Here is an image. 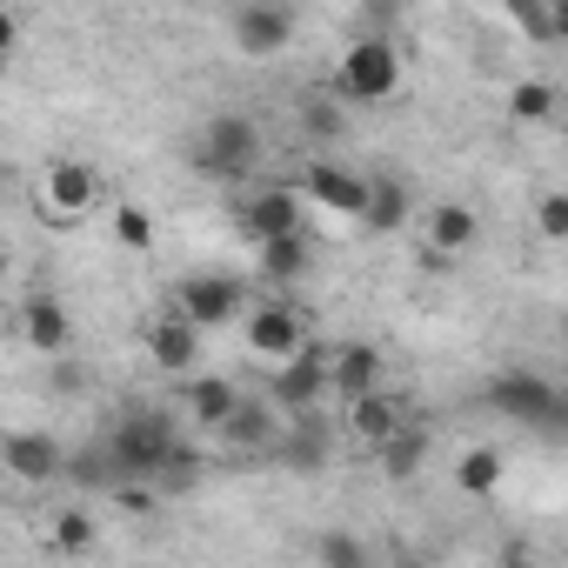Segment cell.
Listing matches in <instances>:
<instances>
[{"label":"cell","instance_id":"24","mask_svg":"<svg viewBox=\"0 0 568 568\" xmlns=\"http://www.w3.org/2000/svg\"><path fill=\"white\" fill-rule=\"evenodd\" d=\"M201 475H207V455H201L194 442H181V435H174V448L161 455V468H154L148 481H154L161 495H194V488H201Z\"/></svg>","mask_w":568,"mask_h":568},{"label":"cell","instance_id":"27","mask_svg":"<svg viewBox=\"0 0 568 568\" xmlns=\"http://www.w3.org/2000/svg\"><path fill=\"white\" fill-rule=\"evenodd\" d=\"M61 481H74L81 495H108L121 475H114V462H108V448L94 442V448H74L68 462H61Z\"/></svg>","mask_w":568,"mask_h":568},{"label":"cell","instance_id":"21","mask_svg":"<svg viewBox=\"0 0 568 568\" xmlns=\"http://www.w3.org/2000/svg\"><path fill=\"white\" fill-rule=\"evenodd\" d=\"M428 448H435V435H428L415 415H408L395 435H382V442H375V455H382V475H388V481H408V475H422Z\"/></svg>","mask_w":568,"mask_h":568},{"label":"cell","instance_id":"22","mask_svg":"<svg viewBox=\"0 0 568 568\" xmlns=\"http://www.w3.org/2000/svg\"><path fill=\"white\" fill-rule=\"evenodd\" d=\"M481 241V214L468 207V201H442V207H428V247H442V254H468Z\"/></svg>","mask_w":568,"mask_h":568},{"label":"cell","instance_id":"4","mask_svg":"<svg viewBox=\"0 0 568 568\" xmlns=\"http://www.w3.org/2000/svg\"><path fill=\"white\" fill-rule=\"evenodd\" d=\"M194 161L201 174L214 181H247L261 168V121L254 114H214L201 134H194Z\"/></svg>","mask_w":568,"mask_h":568},{"label":"cell","instance_id":"19","mask_svg":"<svg viewBox=\"0 0 568 568\" xmlns=\"http://www.w3.org/2000/svg\"><path fill=\"white\" fill-rule=\"evenodd\" d=\"M408 214H415V187H408L402 174H382V181H368V201H362L355 221H362L368 234H402Z\"/></svg>","mask_w":568,"mask_h":568},{"label":"cell","instance_id":"20","mask_svg":"<svg viewBox=\"0 0 568 568\" xmlns=\"http://www.w3.org/2000/svg\"><path fill=\"white\" fill-rule=\"evenodd\" d=\"M21 335H28L34 355H61V348L74 342V322H68V308H61L54 295H28V302H21Z\"/></svg>","mask_w":568,"mask_h":568},{"label":"cell","instance_id":"30","mask_svg":"<svg viewBox=\"0 0 568 568\" xmlns=\"http://www.w3.org/2000/svg\"><path fill=\"white\" fill-rule=\"evenodd\" d=\"M48 388H54V395H88V388H94V368L61 348V355H48Z\"/></svg>","mask_w":568,"mask_h":568},{"label":"cell","instance_id":"11","mask_svg":"<svg viewBox=\"0 0 568 568\" xmlns=\"http://www.w3.org/2000/svg\"><path fill=\"white\" fill-rule=\"evenodd\" d=\"M408 415H415V402H408V395H395V388H382V382H375L368 395L342 402V428H348V435H355L362 448H375L382 435H395V428H402Z\"/></svg>","mask_w":568,"mask_h":568},{"label":"cell","instance_id":"23","mask_svg":"<svg viewBox=\"0 0 568 568\" xmlns=\"http://www.w3.org/2000/svg\"><path fill=\"white\" fill-rule=\"evenodd\" d=\"M187 388H181V408L194 415V428H221V415L241 402V388L227 382V375H181Z\"/></svg>","mask_w":568,"mask_h":568},{"label":"cell","instance_id":"18","mask_svg":"<svg viewBox=\"0 0 568 568\" xmlns=\"http://www.w3.org/2000/svg\"><path fill=\"white\" fill-rule=\"evenodd\" d=\"M254 261H261V281L295 288V281H308V267H315V241H308V227L274 234V241H254Z\"/></svg>","mask_w":568,"mask_h":568},{"label":"cell","instance_id":"15","mask_svg":"<svg viewBox=\"0 0 568 568\" xmlns=\"http://www.w3.org/2000/svg\"><path fill=\"white\" fill-rule=\"evenodd\" d=\"M148 355H154V368L161 375H194V362H201V328L181 315V308H168V315H154L148 322Z\"/></svg>","mask_w":568,"mask_h":568},{"label":"cell","instance_id":"12","mask_svg":"<svg viewBox=\"0 0 568 568\" xmlns=\"http://www.w3.org/2000/svg\"><path fill=\"white\" fill-rule=\"evenodd\" d=\"M247 355H261V362H281V355H295L302 342H308V322L288 308V302H261V308H247Z\"/></svg>","mask_w":568,"mask_h":568},{"label":"cell","instance_id":"33","mask_svg":"<svg viewBox=\"0 0 568 568\" xmlns=\"http://www.w3.org/2000/svg\"><path fill=\"white\" fill-rule=\"evenodd\" d=\"M535 227H541V241H568V194H541L535 201Z\"/></svg>","mask_w":568,"mask_h":568},{"label":"cell","instance_id":"35","mask_svg":"<svg viewBox=\"0 0 568 568\" xmlns=\"http://www.w3.org/2000/svg\"><path fill=\"white\" fill-rule=\"evenodd\" d=\"M8 181H14V174H8V168H0V201H8Z\"/></svg>","mask_w":568,"mask_h":568},{"label":"cell","instance_id":"1","mask_svg":"<svg viewBox=\"0 0 568 568\" xmlns=\"http://www.w3.org/2000/svg\"><path fill=\"white\" fill-rule=\"evenodd\" d=\"M328 94H335L342 108H382V101H395V94H402V54H395V41H388V34L348 41V54L335 61Z\"/></svg>","mask_w":568,"mask_h":568},{"label":"cell","instance_id":"10","mask_svg":"<svg viewBox=\"0 0 568 568\" xmlns=\"http://www.w3.org/2000/svg\"><path fill=\"white\" fill-rule=\"evenodd\" d=\"M295 41V14L281 8V0H247V8L234 14V48L247 61H274V54H288Z\"/></svg>","mask_w":568,"mask_h":568},{"label":"cell","instance_id":"14","mask_svg":"<svg viewBox=\"0 0 568 568\" xmlns=\"http://www.w3.org/2000/svg\"><path fill=\"white\" fill-rule=\"evenodd\" d=\"M41 201H48L61 221H81V214L101 207V174H94L88 161H54V168L41 174Z\"/></svg>","mask_w":568,"mask_h":568},{"label":"cell","instance_id":"3","mask_svg":"<svg viewBox=\"0 0 568 568\" xmlns=\"http://www.w3.org/2000/svg\"><path fill=\"white\" fill-rule=\"evenodd\" d=\"M174 435H181V422L168 415V408H134V415H121L114 428H108V462H114V475L128 481H148L154 468H161V455L174 448Z\"/></svg>","mask_w":568,"mask_h":568},{"label":"cell","instance_id":"28","mask_svg":"<svg viewBox=\"0 0 568 568\" xmlns=\"http://www.w3.org/2000/svg\"><path fill=\"white\" fill-rule=\"evenodd\" d=\"M94 535H101V521H94L88 508H61V515L48 521V548H54V555H88Z\"/></svg>","mask_w":568,"mask_h":568},{"label":"cell","instance_id":"9","mask_svg":"<svg viewBox=\"0 0 568 568\" xmlns=\"http://www.w3.org/2000/svg\"><path fill=\"white\" fill-rule=\"evenodd\" d=\"M61 462H68V448H61V435H48V428H14V435H0V468H8L14 481H28V488L61 481Z\"/></svg>","mask_w":568,"mask_h":568},{"label":"cell","instance_id":"6","mask_svg":"<svg viewBox=\"0 0 568 568\" xmlns=\"http://www.w3.org/2000/svg\"><path fill=\"white\" fill-rule=\"evenodd\" d=\"M302 221H308L302 187H247V194L234 201V227H241L247 247H254V241H274V234H295Z\"/></svg>","mask_w":568,"mask_h":568},{"label":"cell","instance_id":"13","mask_svg":"<svg viewBox=\"0 0 568 568\" xmlns=\"http://www.w3.org/2000/svg\"><path fill=\"white\" fill-rule=\"evenodd\" d=\"M302 201H315V207L355 221L362 201H368V174H355V168H342V161H308V168H302Z\"/></svg>","mask_w":568,"mask_h":568},{"label":"cell","instance_id":"34","mask_svg":"<svg viewBox=\"0 0 568 568\" xmlns=\"http://www.w3.org/2000/svg\"><path fill=\"white\" fill-rule=\"evenodd\" d=\"M14 48H21V21H14V14H8V8H0V61H8V54H14Z\"/></svg>","mask_w":568,"mask_h":568},{"label":"cell","instance_id":"26","mask_svg":"<svg viewBox=\"0 0 568 568\" xmlns=\"http://www.w3.org/2000/svg\"><path fill=\"white\" fill-rule=\"evenodd\" d=\"M295 128H302V141H342V128H348V108H342L328 88H315V94H302V108H295Z\"/></svg>","mask_w":568,"mask_h":568},{"label":"cell","instance_id":"25","mask_svg":"<svg viewBox=\"0 0 568 568\" xmlns=\"http://www.w3.org/2000/svg\"><path fill=\"white\" fill-rule=\"evenodd\" d=\"M501 481H508V455H501V448H488V442H481V448H468V455L455 462V488H462V495H475V501H488Z\"/></svg>","mask_w":568,"mask_h":568},{"label":"cell","instance_id":"7","mask_svg":"<svg viewBox=\"0 0 568 568\" xmlns=\"http://www.w3.org/2000/svg\"><path fill=\"white\" fill-rule=\"evenodd\" d=\"M288 428L274 435L267 455H281V468H295V475H322L328 455H335V422L322 408H295V415H281Z\"/></svg>","mask_w":568,"mask_h":568},{"label":"cell","instance_id":"31","mask_svg":"<svg viewBox=\"0 0 568 568\" xmlns=\"http://www.w3.org/2000/svg\"><path fill=\"white\" fill-rule=\"evenodd\" d=\"M315 561H322V568H362V561H368V541L348 535V528H335V535L315 541Z\"/></svg>","mask_w":568,"mask_h":568},{"label":"cell","instance_id":"8","mask_svg":"<svg viewBox=\"0 0 568 568\" xmlns=\"http://www.w3.org/2000/svg\"><path fill=\"white\" fill-rule=\"evenodd\" d=\"M241 302H247L241 274H221V267L187 274V281H181V295H174V308H181L201 335H207V328H221V322H234V315H241Z\"/></svg>","mask_w":568,"mask_h":568},{"label":"cell","instance_id":"16","mask_svg":"<svg viewBox=\"0 0 568 568\" xmlns=\"http://www.w3.org/2000/svg\"><path fill=\"white\" fill-rule=\"evenodd\" d=\"M214 435H221L234 455H267V448H274V435H281V408H274V402H247V395H241V402L221 415V428H214Z\"/></svg>","mask_w":568,"mask_h":568},{"label":"cell","instance_id":"29","mask_svg":"<svg viewBox=\"0 0 568 568\" xmlns=\"http://www.w3.org/2000/svg\"><path fill=\"white\" fill-rule=\"evenodd\" d=\"M508 121H521V128L555 121V81H515V94H508Z\"/></svg>","mask_w":568,"mask_h":568},{"label":"cell","instance_id":"5","mask_svg":"<svg viewBox=\"0 0 568 568\" xmlns=\"http://www.w3.org/2000/svg\"><path fill=\"white\" fill-rule=\"evenodd\" d=\"M267 402L281 415H295V408H322L328 402V342H302L295 355H281L274 375H267Z\"/></svg>","mask_w":568,"mask_h":568},{"label":"cell","instance_id":"2","mask_svg":"<svg viewBox=\"0 0 568 568\" xmlns=\"http://www.w3.org/2000/svg\"><path fill=\"white\" fill-rule=\"evenodd\" d=\"M481 402H488L501 422H521V428H535V435H548V442H561V428H568L561 388H555L548 375H535V368H501Z\"/></svg>","mask_w":568,"mask_h":568},{"label":"cell","instance_id":"32","mask_svg":"<svg viewBox=\"0 0 568 568\" xmlns=\"http://www.w3.org/2000/svg\"><path fill=\"white\" fill-rule=\"evenodd\" d=\"M114 241H121V247H154V221H148V207L121 201V207H114Z\"/></svg>","mask_w":568,"mask_h":568},{"label":"cell","instance_id":"17","mask_svg":"<svg viewBox=\"0 0 568 568\" xmlns=\"http://www.w3.org/2000/svg\"><path fill=\"white\" fill-rule=\"evenodd\" d=\"M382 382V348L375 342H342V348H328V395L335 402H355V395H368Z\"/></svg>","mask_w":568,"mask_h":568}]
</instances>
